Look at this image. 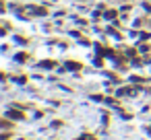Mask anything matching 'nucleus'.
I'll return each instance as SVG.
<instances>
[{
  "instance_id": "f257e3e1",
  "label": "nucleus",
  "mask_w": 151,
  "mask_h": 140,
  "mask_svg": "<svg viewBox=\"0 0 151 140\" xmlns=\"http://www.w3.org/2000/svg\"><path fill=\"white\" fill-rule=\"evenodd\" d=\"M6 115H9L11 119H23V113H19V111H15V109H11Z\"/></svg>"
},
{
  "instance_id": "7ed1b4c3",
  "label": "nucleus",
  "mask_w": 151,
  "mask_h": 140,
  "mask_svg": "<svg viewBox=\"0 0 151 140\" xmlns=\"http://www.w3.org/2000/svg\"><path fill=\"white\" fill-rule=\"evenodd\" d=\"M114 17H116L114 11H108V13H106V19H114Z\"/></svg>"
},
{
  "instance_id": "f03ea898",
  "label": "nucleus",
  "mask_w": 151,
  "mask_h": 140,
  "mask_svg": "<svg viewBox=\"0 0 151 140\" xmlns=\"http://www.w3.org/2000/svg\"><path fill=\"white\" fill-rule=\"evenodd\" d=\"M66 68H70V70H79L81 66H79V64H75V62H68V64H66Z\"/></svg>"
}]
</instances>
